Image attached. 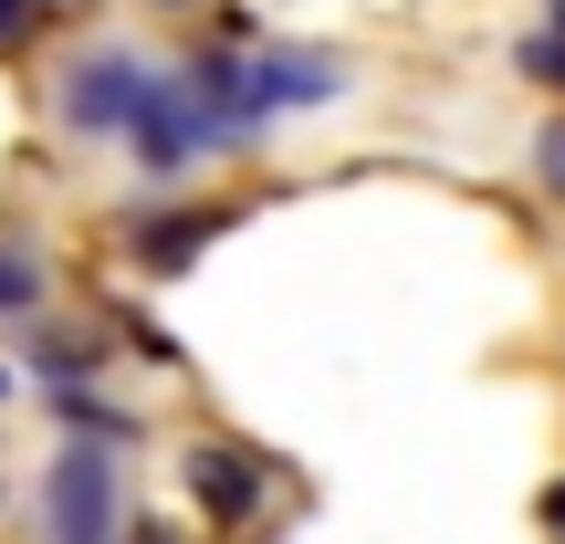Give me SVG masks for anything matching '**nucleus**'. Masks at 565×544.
I'll list each match as a JSON object with an SVG mask.
<instances>
[{"instance_id": "nucleus-1", "label": "nucleus", "mask_w": 565, "mask_h": 544, "mask_svg": "<svg viewBox=\"0 0 565 544\" xmlns=\"http://www.w3.org/2000/svg\"><path fill=\"white\" fill-rule=\"evenodd\" d=\"M42 534L53 544H126V471L116 450L63 440L53 471H42Z\"/></svg>"}, {"instance_id": "nucleus-2", "label": "nucleus", "mask_w": 565, "mask_h": 544, "mask_svg": "<svg viewBox=\"0 0 565 544\" xmlns=\"http://www.w3.org/2000/svg\"><path fill=\"white\" fill-rule=\"evenodd\" d=\"M147 95H158V74H147L126 42L74 53V63H63V84H53V105H63V126H74V137H126V126L147 116Z\"/></svg>"}, {"instance_id": "nucleus-3", "label": "nucleus", "mask_w": 565, "mask_h": 544, "mask_svg": "<svg viewBox=\"0 0 565 544\" xmlns=\"http://www.w3.org/2000/svg\"><path fill=\"white\" fill-rule=\"evenodd\" d=\"M335 53H294V42H273V53H242V126L263 116H294V105H335Z\"/></svg>"}, {"instance_id": "nucleus-4", "label": "nucleus", "mask_w": 565, "mask_h": 544, "mask_svg": "<svg viewBox=\"0 0 565 544\" xmlns=\"http://www.w3.org/2000/svg\"><path fill=\"white\" fill-rule=\"evenodd\" d=\"M126 137H137V168H147V179H189V168L221 147V126L179 95V74H158V95H147V116L126 126Z\"/></svg>"}, {"instance_id": "nucleus-5", "label": "nucleus", "mask_w": 565, "mask_h": 544, "mask_svg": "<svg viewBox=\"0 0 565 544\" xmlns=\"http://www.w3.org/2000/svg\"><path fill=\"white\" fill-rule=\"evenodd\" d=\"M263 492H273V471L252 461V450H231V440H200V450H189V503H200L210 524H252Z\"/></svg>"}, {"instance_id": "nucleus-6", "label": "nucleus", "mask_w": 565, "mask_h": 544, "mask_svg": "<svg viewBox=\"0 0 565 544\" xmlns=\"http://www.w3.org/2000/svg\"><path fill=\"white\" fill-rule=\"evenodd\" d=\"M210 231H231V210H168V221L137 231V263H147V273H189V263L210 252Z\"/></svg>"}, {"instance_id": "nucleus-7", "label": "nucleus", "mask_w": 565, "mask_h": 544, "mask_svg": "<svg viewBox=\"0 0 565 544\" xmlns=\"http://www.w3.org/2000/svg\"><path fill=\"white\" fill-rule=\"evenodd\" d=\"M95 356H105V335H63V324H32V335H21V366H42V377H63V387Z\"/></svg>"}, {"instance_id": "nucleus-8", "label": "nucleus", "mask_w": 565, "mask_h": 544, "mask_svg": "<svg viewBox=\"0 0 565 544\" xmlns=\"http://www.w3.org/2000/svg\"><path fill=\"white\" fill-rule=\"evenodd\" d=\"M42 303V252L32 242H0V324H21Z\"/></svg>"}, {"instance_id": "nucleus-9", "label": "nucleus", "mask_w": 565, "mask_h": 544, "mask_svg": "<svg viewBox=\"0 0 565 544\" xmlns=\"http://www.w3.org/2000/svg\"><path fill=\"white\" fill-rule=\"evenodd\" d=\"M513 63H524V84H555V95H565V32H524Z\"/></svg>"}, {"instance_id": "nucleus-10", "label": "nucleus", "mask_w": 565, "mask_h": 544, "mask_svg": "<svg viewBox=\"0 0 565 544\" xmlns=\"http://www.w3.org/2000/svg\"><path fill=\"white\" fill-rule=\"evenodd\" d=\"M534 179H545V189H555V200H565V116L545 126V137H534Z\"/></svg>"}, {"instance_id": "nucleus-11", "label": "nucleus", "mask_w": 565, "mask_h": 544, "mask_svg": "<svg viewBox=\"0 0 565 544\" xmlns=\"http://www.w3.org/2000/svg\"><path fill=\"white\" fill-rule=\"evenodd\" d=\"M42 11V0H0V32H21V21H32Z\"/></svg>"}, {"instance_id": "nucleus-12", "label": "nucleus", "mask_w": 565, "mask_h": 544, "mask_svg": "<svg viewBox=\"0 0 565 544\" xmlns=\"http://www.w3.org/2000/svg\"><path fill=\"white\" fill-rule=\"evenodd\" d=\"M126 544H168V524H126Z\"/></svg>"}, {"instance_id": "nucleus-13", "label": "nucleus", "mask_w": 565, "mask_h": 544, "mask_svg": "<svg viewBox=\"0 0 565 544\" xmlns=\"http://www.w3.org/2000/svg\"><path fill=\"white\" fill-rule=\"evenodd\" d=\"M545 524H555V534H565V482H555V492H545Z\"/></svg>"}, {"instance_id": "nucleus-14", "label": "nucleus", "mask_w": 565, "mask_h": 544, "mask_svg": "<svg viewBox=\"0 0 565 544\" xmlns=\"http://www.w3.org/2000/svg\"><path fill=\"white\" fill-rule=\"evenodd\" d=\"M545 32H565V0H545Z\"/></svg>"}, {"instance_id": "nucleus-15", "label": "nucleus", "mask_w": 565, "mask_h": 544, "mask_svg": "<svg viewBox=\"0 0 565 544\" xmlns=\"http://www.w3.org/2000/svg\"><path fill=\"white\" fill-rule=\"evenodd\" d=\"M168 11H189V0H168Z\"/></svg>"}, {"instance_id": "nucleus-16", "label": "nucleus", "mask_w": 565, "mask_h": 544, "mask_svg": "<svg viewBox=\"0 0 565 544\" xmlns=\"http://www.w3.org/2000/svg\"><path fill=\"white\" fill-rule=\"evenodd\" d=\"M0 398H11V377H0Z\"/></svg>"}]
</instances>
